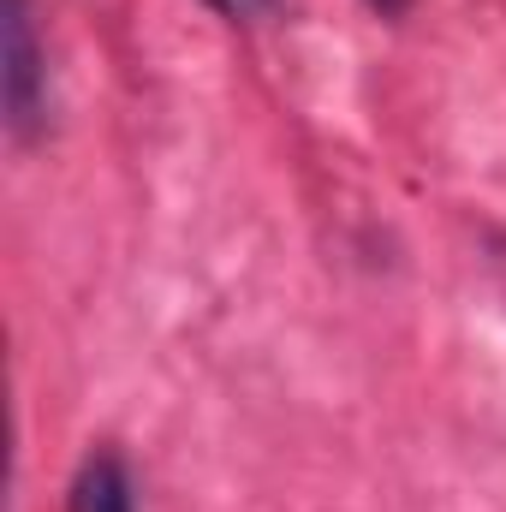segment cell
<instances>
[{
	"label": "cell",
	"mask_w": 506,
	"mask_h": 512,
	"mask_svg": "<svg viewBox=\"0 0 506 512\" xmlns=\"http://www.w3.org/2000/svg\"><path fill=\"white\" fill-rule=\"evenodd\" d=\"M370 6H376L381 18H399V12H405V6H411V0H370Z\"/></svg>",
	"instance_id": "277c9868"
},
{
	"label": "cell",
	"mask_w": 506,
	"mask_h": 512,
	"mask_svg": "<svg viewBox=\"0 0 506 512\" xmlns=\"http://www.w3.org/2000/svg\"><path fill=\"white\" fill-rule=\"evenodd\" d=\"M0 96L18 143H30L48 126V54H42L30 0H0Z\"/></svg>",
	"instance_id": "6da1fadb"
},
{
	"label": "cell",
	"mask_w": 506,
	"mask_h": 512,
	"mask_svg": "<svg viewBox=\"0 0 506 512\" xmlns=\"http://www.w3.org/2000/svg\"><path fill=\"white\" fill-rule=\"evenodd\" d=\"M66 512H137V495H131V471L120 453H90L66 489Z\"/></svg>",
	"instance_id": "7a4b0ae2"
},
{
	"label": "cell",
	"mask_w": 506,
	"mask_h": 512,
	"mask_svg": "<svg viewBox=\"0 0 506 512\" xmlns=\"http://www.w3.org/2000/svg\"><path fill=\"white\" fill-rule=\"evenodd\" d=\"M203 6H215V12L233 18V24H251V18H268V12H274V0H203Z\"/></svg>",
	"instance_id": "3957f363"
}]
</instances>
